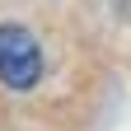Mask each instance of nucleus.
Here are the masks:
<instances>
[{
  "instance_id": "f257e3e1",
  "label": "nucleus",
  "mask_w": 131,
  "mask_h": 131,
  "mask_svg": "<svg viewBox=\"0 0 131 131\" xmlns=\"http://www.w3.org/2000/svg\"><path fill=\"white\" fill-rule=\"evenodd\" d=\"M42 80V47L24 24H0V84L5 89H33Z\"/></svg>"
}]
</instances>
